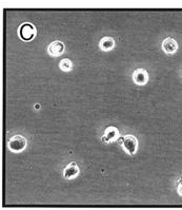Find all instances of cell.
<instances>
[{
  "label": "cell",
  "instance_id": "obj_5",
  "mask_svg": "<svg viewBox=\"0 0 182 210\" xmlns=\"http://www.w3.org/2000/svg\"><path fill=\"white\" fill-rule=\"evenodd\" d=\"M133 79L136 84L140 85V86L146 85L148 80V73L143 69H137L133 73Z\"/></svg>",
  "mask_w": 182,
  "mask_h": 210
},
{
  "label": "cell",
  "instance_id": "obj_10",
  "mask_svg": "<svg viewBox=\"0 0 182 210\" xmlns=\"http://www.w3.org/2000/svg\"><path fill=\"white\" fill-rule=\"evenodd\" d=\"M59 68L62 70V71L69 72L73 69V63L70 59H62L59 62Z\"/></svg>",
  "mask_w": 182,
  "mask_h": 210
},
{
  "label": "cell",
  "instance_id": "obj_12",
  "mask_svg": "<svg viewBox=\"0 0 182 210\" xmlns=\"http://www.w3.org/2000/svg\"><path fill=\"white\" fill-rule=\"evenodd\" d=\"M35 108H36V109H39V108H40V106H39V105H36V106H35Z\"/></svg>",
  "mask_w": 182,
  "mask_h": 210
},
{
  "label": "cell",
  "instance_id": "obj_4",
  "mask_svg": "<svg viewBox=\"0 0 182 210\" xmlns=\"http://www.w3.org/2000/svg\"><path fill=\"white\" fill-rule=\"evenodd\" d=\"M65 47L63 45V42L59 40L53 41V42L49 43V48H47V52H49V55L52 56H60L61 54L64 53Z\"/></svg>",
  "mask_w": 182,
  "mask_h": 210
},
{
  "label": "cell",
  "instance_id": "obj_3",
  "mask_svg": "<svg viewBox=\"0 0 182 210\" xmlns=\"http://www.w3.org/2000/svg\"><path fill=\"white\" fill-rule=\"evenodd\" d=\"M26 147V139L22 135H14L9 142V148L13 152H21Z\"/></svg>",
  "mask_w": 182,
  "mask_h": 210
},
{
  "label": "cell",
  "instance_id": "obj_1",
  "mask_svg": "<svg viewBox=\"0 0 182 210\" xmlns=\"http://www.w3.org/2000/svg\"><path fill=\"white\" fill-rule=\"evenodd\" d=\"M18 34L19 37L24 41H31L35 38L37 34V30L35 28L34 24L30 23V22H24L18 29Z\"/></svg>",
  "mask_w": 182,
  "mask_h": 210
},
{
  "label": "cell",
  "instance_id": "obj_6",
  "mask_svg": "<svg viewBox=\"0 0 182 210\" xmlns=\"http://www.w3.org/2000/svg\"><path fill=\"white\" fill-rule=\"evenodd\" d=\"M79 167L76 163H71L65 167L64 171H63V178L67 180H72L75 178L76 176L79 174Z\"/></svg>",
  "mask_w": 182,
  "mask_h": 210
},
{
  "label": "cell",
  "instance_id": "obj_9",
  "mask_svg": "<svg viewBox=\"0 0 182 210\" xmlns=\"http://www.w3.org/2000/svg\"><path fill=\"white\" fill-rule=\"evenodd\" d=\"M99 47L102 51H111L115 47V40L112 37H103L99 42Z\"/></svg>",
  "mask_w": 182,
  "mask_h": 210
},
{
  "label": "cell",
  "instance_id": "obj_7",
  "mask_svg": "<svg viewBox=\"0 0 182 210\" xmlns=\"http://www.w3.org/2000/svg\"><path fill=\"white\" fill-rule=\"evenodd\" d=\"M162 49L165 53L167 54H174L178 49V45L176 40L172 37H167L163 40L162 42Z\"/></svg>",
  "mask_w": 182,
  "mask_h": 210
},
{
  "label": "cell",
  "instance_id": "obj_2",
  "mask_svg": "<svg viewBox=\"0 0 182 210\" xmlns=\"http://www.w3.org/2000/svg\"><path fill=\"white\" fill-rule=\"evenodd\" d=\"M121 145L123 146L124 150L127 151L129 154L133 155L137 152V148H138V141L135 136L133 135H125L121 138L120 141Z\"/></svg>",
  "mask_w": 182,
  "mask_h": 210
},
{
  "label": "cell",
  "instance_id": "obj_8",
  "mask_svg": "<svg viewBox=\"0 0 182 210\" xmlns=\"http://www.w3.org/2000/svg\"><path fill=\"white\" fill-rule=\"evenodd\" d=\"M118 135H119V132H118L117 128H115V127H109L104 131V134L102 136V141L104 143H106V144H109V143L115 141L118 137Z\"/></svg>",
  "mask_w": 182,
  "mask_h": 210
},
{
  "label": "cell",
  "instance_id": "obj_11",
  "mask_svg": "<svg viewBox=\"0 0 182 210\" xmlns=\"http://www.w3.org/2000/svg\"><path fill=\"white\" fill-rule=\"evenodd\" d=\"M177 189H178V192L182 195V178L178 181V186H177Z\"/></svg>",
  "mask_w": 182,
  "mask_h": 210
}]
</instances>
